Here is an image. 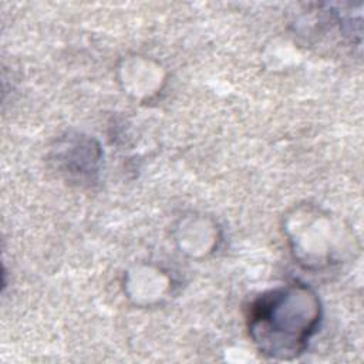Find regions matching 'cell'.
<instances>
[{"instance_id": "6da1fadb", "label": "cell", "mask_w": 364, "mask_h": 364, "mask_svg": "<svg viewBox=\"0 0 364 364\" xmlns=\"http://www.w3.org/2000/svg\"><path fill=\"white\" fill-rule=\"evenodd\" d=\"M320 318L316 293L293 282L264 291L250 304L247 328L260 354L273 360H293L306 350Z\"/></svg>"}]
</instances>
